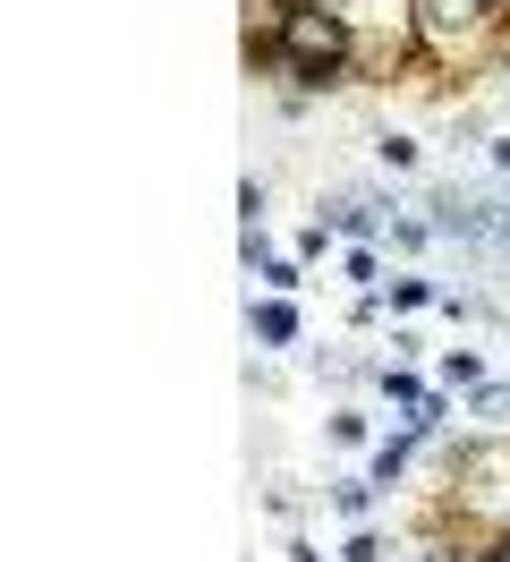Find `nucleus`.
<instances>
[{
    "instance_id": "423d86ee",
    "label": "nucleus",
    "mask_w": 510,
    "mask_h": 562,
    "mask_svg": "<svg viewBox=\"0 0 510 562\" xmlns=\"http://www.w3.org/2000/svg\"><path fill=\"white\" fill-rule=\"evenodd\" d=\"M383 307H392V316H417V307H442V290L426 273H400L392 290H383Z\"/></svg>"
},
{
    "instance_id": "1a4fd4ad",
    "label": "nucleus",
    "mask_w": 510,
    "mask_h": 562,
    "mask_svg": "<svg viewBox=\"0 0 510 562\" xmlns=\"http://www.w3.org/2000/svg\"><path fill=\"white\" fill-rule=\"evenodd\" d=\"M340 562H383V537H374V520L349 528V546H340Z\"/></svg>"
},
{
    "instance_id": "2eb2a0df",
    "label": "nucleus",
    "mask_w": 510,
    "mask_h": 562,
    "mask_svg": "<svg viewBox=\"0 0 510 562\" xmlns=\"http://www.w3.org/2000/svg\"><path fill=\"white\" fill-rule=\"evenodd\" d=\"M298 9H349V0H298Z\"/></svg>"
},
{
    "instance_id": "9d476101",
    "label": "nucleus",
    "mask_w": 510,
    "mask_h": 562,
    "mask_svg": "<svg viewBox=\"0 0 510 562\" xmlns=\"http://www.w3.org/2000/svg\"><path fill=\"white\" fill-rule=\"evenodd\" d=\"M324 435H332V443H366L374 426H366V409H332V426H324Z\"/></svg>"
},
{
    "instance_id": "7ed1b4c3",
    "label": "nucleus",
    "mask_w": 510,
    "mask_h": 562,
    "mask_svg": "<svg viewBox=\"0 0 510 562\" xmlns=\"http://www.w3.org/2000/svg\"><path fill=\"white\" fill-rule=\"evenodd\" d=\"M247 324H256V341H264V350H290V341H298L306 324H298V307H290V299H256V307H247Z\"/></svg>"
},
{
    "instance_id": "4468645a",
    "label": "nucleus",
    "mask_w": 510,
    "mask_h": 562,
    "mask_svg": "<svg viewBox=\"0 0 510 562\" xmlns=\"http://www.w3.org/2000/svg\"><path fill=\"white\" fill-rule=\"evenodd\" d=\"M494 162H502V171H510V128H502V137H494Z\"/></svg>"
},
{
    "instance_id": "ddd939ff",
    "label": "nucleus",
    "mask_w": 510,
    "mask_h": 562,
    "mask_svg": "<svg viewBox=\"0 0 510 562\" xmlns=\"http://www.w3.org/2000/svg\"><path fill=\"white\" fill-rule=\"evenodd\" d=\"M426 239H434V222H408V213H400V222H392V247H400V256H417V247H426Z\"/></svg>"
},
{
    "instance_id": "f257e3e1",
    "label": "nucleus",
    "mask_w": 510,
    "mask_h": 562,
    "mask_svg": "<svg viewBox=\"0 0 510 562\" xmlns=\"http://www.w3.org/2000/svg\"><path fill=\"white\" fill-rule=\"evenodd\" d=\"M451 469V520L476 528V537H510V435H476V443H451L442 452Z\"/></svg>"
},
{
    "instance_id": "20e7f679",
    "label": "nucleus",
    "mask_w": 510,
    "mask_h": 562,
    "mask_svg": "<svg viewBox=\"0 0 510 562\" xmlns=\"http://www.w3.org/2000/svg\"><path fill=\"white\" fill-rule=\"evenodd\" d=\"M408 460H417V435H408V426H400V435H383V443H374L366 477H374V486H383V494H392V486H400V477H408Z\"/></svg>"
},
{
    "instance_id": "9b49d317",
    "label": "nucleus",
    "mask_w": 510,
    "mask_h": 562,
    "mask_svg": "<svg viewBox=\"0 0 510 562\" xmlns=\"http://www.w3.org/2000/svg\"><path fill=\"white\" fill-rule=\"evenodd\" d=\"M340 273L366 281V290H383V281H374V273H383V265H374V247H349V256H340Z\"/></svg>"
},
{
    "instance_id": "f8f14e48",
    "label": "nucleus",
    "mask_w": 510,
    "mask_h": 562,
    "mask_svg": "<svg viewBox=\"0 0 510 562\" xmlns=\"http://www.w3.org/2000/svg\"><path fill=\"white\" fill-rule=\"evenodd\" d=\"M374 154H383L392 171H417V137H374Z\"/></svg>"
},
{
    "instance_id": "0eeeda50",
    "label": "nucleus",
    "mask_w": 510,
    "mask_h": 562,
    "mask_svg": "<svg viewBox=\"0 0 510 562\" xmlns=\"http://www.w3.org/2000/svg\"><path fill=\"white\" fill-rule=\"evenodd\" d=\"M476 384H485L476 350H442V392H476Z\"/></svg>"
},
{
    "instance_id": "39448f33",
    "label": "nucleus",
    "mask_w": 510,
    "mask_h": 562,
    "mask_svg": "<svg viewBox=\"0 0 510 562\" xmlns=\"http://www.w3.org/2000/svg\"><path fill=\"white\" fill-rule=\"evenodd\" d=\"M374 503H383V486H374V477H340V486H332V512H340L349 528L374 520Z\"/></svg>"
},
{
    "instance_id": "f03ea898",
    "label": "nucleus",
    "mask_w": 510,
    "mask_h": 562,
    "mask_svg": "<svg viewBox=\"0 0 510 562\" xmlns=\"http://www.w3.org/2000/svg\"><path fill=\"white\" fill-rule=\"evenodd\" d=\"M502 18L494 0H417V52L434 69H476V60H502Z\"/></svg>"
},
{
    "instance_id": "6e6552de",
    "label": "nucleus",
    "mask_w": 510,
    "mask_h": 562,
    "mask_svg": "<svg viewBox=\"0 0 510 562\" xmlns=\"http://www.w3.org/2000/svg\"><path fill=\"white\" fill-rule=\"evenodd\" d=\"M256 273H264V290H272V299H290V290H298V256H264Z\"/></svg>"
}]
</instances>
